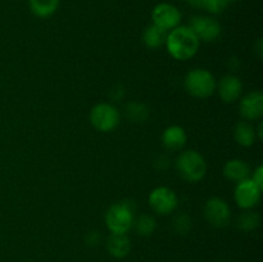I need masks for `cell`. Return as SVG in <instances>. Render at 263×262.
I'll use <instances>...</instances> for the list:
<instances>
[{
	"label": "cell",
	"instance_id": "6da1fadb",
	"mask_svg": "<svg viewBox=\"0 0 263 262\" xmlns=\"http://www.w3.org/2000/svg\"><path fill=\"white\" fill-rule=\"evenodd\" d=\"M167 51L176 61H189L199 50L200 41L189 26H177L167 32Z\"/></svg>",
	"mask_w": 263,
	"mask_h": 262
},
{
	"label": "cell",
	"instance_id": "7a4b0ae2",
	"mask_svg": "<svg viewBox=\"0 0 263 262\" xmlns=\"http://www.w3.org/2000/svg\"><path fill=\"white\" fill-rule=\"evenodd\" d=\"M176 170L180 176L187 182H198L207 174V162L197 151H184L176 159Z\"/></svg>",
	"mask_w": 263,
	"mask_h": 262
},
{
	"label": "cell",
	"instance_id": "3957f363",
	"mask_svg": "<svg viewBox=\"0 0 263 262\" xmlns=\"http://www.w3.org/2000/svg\"><path fill=\"white\" fill-rule=\"evenodd\" d=\"M216 81L212 72L205 68H194L186 73L184 79V86L187 94L198 99H205L215 94Z\"/></svg>",
	"mask_w": 263,
	"mask_h": 262
},
{
	"label": "cell",
	"instance_id": "277c9868",
	"mask_svg": "<svg viewBox=\"0 0 263 262\" xmlns=\"http://www.w3.org/2000/svg\"><path fill=\"white\" fill-rule=\"evenodd\" d=\"M134 208L128 202H118L110 205L105 212V226L112 234H127L133 229Z\"/></svg>",
	"mask_w": 263,
	"mask_h": 262
},
{
	"label": "cell",
	"instance_id": "5b68a950",
	"mask_svg": "<svg viewBox=\"0 0 263 262\" xmlns=\"http://www.w3.org/2000/svg\"><path fill=\"white\" fill-rule=\"evenodd\" d=\"M89 120L95 130L100 133H110L120 125V110L110 103H98L90 110Z\"/></svg>",
	"mask_w": 263,
	"mask_h": 262
},
{
	"label": "cell",
	"instance_id": "8992f818",
	"mask_svg": "<svg viewBox=\"0 0 263 262\" xmlns=\"http://www.w3.org/2000/svg\"><path fill=\"white\" fill-rule=\"evenodd\" d=\"M149 207L161 216L171 215L179 204L177 195L171 188L157 186L151 192L148 197Z\"/></svg>",
	"mask_w": 263,
	"mask_h": 262
},
{
	"label": "cell",
	"instance_id": "52a82bcc",
	"mask_svg": "<svg viewBox=\"0 0 263 262\" xmlns=\"http://www.w3.org/2000/svg\"><path fill=\"white\" fill-rule=\"evenodd\" d=\"M204 217L215 228H225L231 221V208L225 199L212 197L204 204Z\"/></svg>",
	"mask_w": 263,
	"mask_h": 262
},
{
	"label": "cell",
	"instance_id": "ba28073f",
	"mask_svg": "<svg viewBox=\"0 0 263 262\" xmlns=\"http://www.w3.org/2000/svg\"><path fill=\"white\" fill-rule=\"evenodd\" d=\"M182 14L177 7L170 3H159L152 10V21L153 25L161 30L171 31L172 28L180 26Z\"/></svg>",
	"mask_w": 263,
	"mask_h": 262
},
{
	"label": "cell",
	"instance_id": "9c48e42d",
	"mask_svg": "<svg viewBox=\"0 0 263 262\" xmlns=\"http://www.w3.org/2000/svg\"><path fill=\"white\" fill-rule=\"evenodd\" d=\"M189 27L199 39V41H205V43L217 40L222 31L220 22L210 15H195L190 20Z\"/></svg>",
	"mask_w": 263,
	"mask_h": 262
},
{
	"label": "cell",
	"instance_id": "30bf717a",
	"mask_svg": "<svg viewBox=\"0 0 263 262\" xmlns=\"http://www.w3.org/2000/svg\"><path fill=\"white\" fill-rule=\"evenodd\" d=\"M261 193L262 189H259L249 177L243 181L236 182L234 199L241 210H253L261 200Z\"/></svg>",
	"mask_w": 263,
	"mask_h": 262
},
{
	"label": "cell",
	"instance_id": "8fae6325",
	"mask_svg": "<svg viewBox=\"0 0 263 262\" xmlns=\"http://www.w3.org/2000/svg\"><path fill=\"white\" fill-rule=\"evenodd\" d=\"M239 113L246 121H257L263 116V92H248L239 99Z\"/></svg>",
	"mask_w": 263,
	"mask_h": 262
},
{
	"label": "cell",
	"instance_id": "7c38bea8",
	"mask_svg": "<svg viewBox=\"0 0 263 262\" xmlns=\"http://www.w3.org/2000/svg\"><path fill=\"white\" fill-rule=\"evenodd\" d=\"M216 91L223 103H235L243 95V82L235 74H226L216 85Z\"/></svg>",
	"mask_w": 263,
	"mask_h": 262
},
{
	"label": "cell",
	"instance_id": "4fadbf2b",
	"mask_svg": "<svg viewBox=\"0 0 263 262\" xmlns=\"http://www.w3.org/2000/svg\"><path fill=\"white\" fill-rule=\"evenodd\" d=\"M187 140L184 127L179 125H171L164 128L162 134V144L168 151H180L185 146Z\"/></svg>",
	"mask_w": 263,
	"mask_h": 262
},
{
	"label": "cell",
	"instance_id": "5bb4252c",
	"mask_svg": "<svg viewBox=\"0 0 263 262\" xmlns=\"http://www.w3.org/2000/svg\"><path fill=\"white\" fill-rule=\"evenodd\" d=\"M223 176L229 180V181L233 182H240L243 180L249 179L251 177V169L247 164L246 161L240 158H233L229 159L228 162L223 166Z\"/></svg>",
	"mask_w": 263,
	"mask_h": 262
},
{
	"label": "cell",
	"instance_id": "9a60e30c",
	"mask_svg": "<svg viewBox=\"0 0 263 262\" xmlns=\"http://www.w3.org/2000/svg\"><path fill=\"white\" fill-rule=\"evenodd\" d=\"M107 251L115 258H125L131 252V240L126 234H110L107 240Z\"/></svg>",
	"mask_w": 263,
	"mask_h": 262
},
{
	"label": "cell",
	"instance_id": "2e32d148",
	"mask_svg": "<svg viewBox=\"0 0 263 262\" xmlns=\"http://www.w3.org/2000/svg\"><path fill=\"white\" fill-rule=\"evenodd\" d=\"M234 139L240 146H244V148L252 146L258 140L256 127L249 121H240L236 123L235 128H234Z\"/></svg>",
	"mask_w": 263,
	"mask_h": 262
},
{
	"label": "cell",
	"instance_id": "e0dca14e",
	"mask_svg": "<svg viewBox=\"0 0 263 262\" xmlns=\"http://www.w3.org/2000/svg\"><path fill=\"white\" fill-rule=\"evenodd\" d=\"M61 0H28L32 14L37 18H49L58 10Z\"/></svg>",
	"mask_w": 263,
	"mask_h": 262
},
{
	"label": "cell",
	"instance_id": "ac0fdd59",
	"mask_svg": "<svg viewBox=\"0 0 263 262\" xmlns=\"http://www.w3.org/2000/svg\"><path fill=\"white\" fill-rule=\"evenodd\" d=\"M166 31L161 30L159 27L154 26L153 23H152L151 26H148L143 33V41L144 44H145L146 48L149 49L161 48V46L164 45V43H166Z\"/></svg>",
	"mask_w": 263,
	"mask_h": 262
},
{
	"label": "cell",
	"instance_id": "d6986e66",
	"mask_svg": "<svg viewBox=\"0 0 263 262\" xmlns=\"http://www.w3.org/2000/svg\"><path fill=\"white\" fill-rule=\"evenodd\" d=\"M261 223V216L253 210H244L236 220V225L241 231H253Z\"/></svg>",
	"mask_w": 263,
	"mask_h": 262
},
{
	"label": "cell",
	"instance_id": "ffe728a7",
	"mask_svg": "<svg viewBox=\"0 0 263 262\" xmlns=\"http://www.w3.org/2000/svg\"><path fill=\"white\" fill-rule=\"evenodd\" d=\"M133 228L135 229L136 234H139L140 236H151L156 231L157 222L153 216L144 213L134 220Z\"/></svg>",
	"mask_w": 263,
	"mask_h": 262
},
{
	"label": "cell",
	"instance_id": "44dd1931",
	"mask_svg": "<svg viewBox=\"0 0 263 262\" xmlns=\"http://www.w3.org/2000/svg\"><path fill=\"white\" fill-rule=\"evenodd\" d=\"M126 115L133 122H144L148 118V108L139 102H131L126 105Z\"/></svg>",
	"mask_w": 263,
	"mask_h": 262
},
{
	"label": "cell",
	"instance_id": "7402d4cb",
	"mask_svg": "<svg viewBox=\"0 0 263 262\" xmlns=\"http://www.w3.org/2000/svg\"><path fill=\"white\" fill-rule=\"evenodd\" d=\"M236 2L239 0H203V9L212 14H220L228 9L229 5Z\"/></svg>",
	"mask_w": 263,
	"mask_h": 262
},
{
	"label": "cell",
	"instance_id": "603a6c76",
	"mask_svg": "<svg viewBox=\"0 0 263 262\" xmlns=\"http://www.w3.org/2000/svg\"><path fill=\"white\" fill-rule=\"evenodd\" d=\"M174 228L177 233L184 235V234H186L192 229V220H190L189 216L182 213V215H179L174 220Z\"/></svg>",
	"mask_w": 263,
	"mask_h": 262
},
{
	"label": "cell",
	"instance_id": "cb8c5ba5",
	"mask_svg": "<svg viewBox=\"0 0 263 262\" xmlns=\"http://www.w3.org/2000/svg\"><path fill=\"white\" fill-rule=\"evenodd\" d=\"M251 179L252 181L259 188V189H263V167L262 166H258L256 170H254Z\"/></svg>",
	"mask_w": 263,
	"mask_h": 262
},
{
	"label": "cell",
	"instance_id": "d4e9b609",
	"mask_svg": "<svg viewBox=\"0 0 263 262\" xmlns=\"http://www.w3.org/2000/svg\"><path fill=\"white\" fill-rule=\"evenodd\" d=\"M99 241H100V235L98 233H95V231L90 233L86 238V243L91 247H95Z\"/></svg>",
	"mask_w": 263,
	"mask_h": 262
},
{
	"label": "cell",
	"instance_id": "484cf974",
	"mask_svg": "<svg viewBox=\"0 0 263 262\" xmlns=\"http://www.w3.org/2000/svg\"><path fill=\"white\" fill-rule=\"evenodd\" d=\"M187 3L197 9H203V0H189Z\"/></svg>",
	"mask_w": 263,
	"mask_h": 262
},
{
	"label": "cell",
	"instance_id": "4316f807",
	"mask_svg": "<svg viewBox=\"0 0 263 262\" xmlns=\"http://www.w3.org/2000/svg\"><path fill=\"white\" fill-rule=\"evenodd\" d=\"M257 44H258V46H257L256 50L258 51V57H259V58H262V39H259L258 43H257Z\"/></svg>",
	"mask_w": 263,
	"mask_h": 262
},
{
	"label": "cell",
	"instance_id": "83f0119b",
	"mask_svg": "<svg viewBox=\"0 0 263 262\" xmlns=\"http://www.w3.org/2000/svg\"><path fill=\"white\" fill-rule=\"evenodd\" d=\"M181 2H186L187 3V2H189V0H181Z\"/></svg>",
	"mask_w": 263,
	"mask_h": 262
},
{
	"label": "cell",
	"instance_id": "f1b7e54d",
	"mask_svg": "<svg viewBox=\"0 0 263 262\" xmlns=\"http://www.w3.org/2000/svg\"><path fill=\"white\" fill-rule=\"evenodd\" d=\"M222 262H225V261H222Z\"/></svg>",
	"mask_w": 263,
	"mask_h": 262
}]
</instances>
